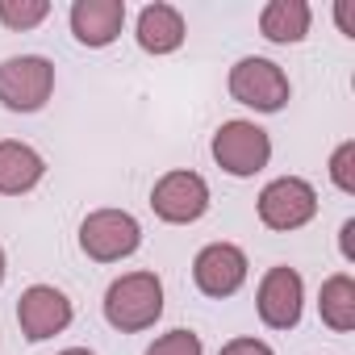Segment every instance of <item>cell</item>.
I'll use <instances>...</instances> for the list:
<instances>
[{
	"mask_svg": "<svg viewBox=\"0 0 355 355\" xmlns=\"http://www.w3.org/2000/svg\"><path fill=\"white\" fill-rule=\"evenodd\" d=\"M105 322L121 334H142L163 318V280L155 272H125L105 288Z\"/></svg>",
	"mask_w": 355,
	"mask_h": 355,
	"instance_id": "6da1fadb",
	"label": "cell"
},
{
	"mask_svg": "<svg viewBox=\"0 0 355 355\" xmlns=\"http://www.w3.org/2000/svg\"><path fill=\"white\" fill-rule=\"evenodd\" d=\"M209 150H214V163L226 175H234V180H251V175H259L272 163V138H268V130L255 125V121H243V117L222 121L218 134H214V142H209Z\"/></svg>",
	"mask_w": 355,
	"mask_h": 355,
	"instance_id": "7a4b0ae2",
	"label": "cell"
},
{
	"mask_svg": "<svg viewBox=\"0 0 355 355\" xmlns=\"http://www.w3.org/2000/svg\"><path fill=\"white\" fill-rule=\"evenodd\" d=\"M255 209H259V222L268 230L293 234L318 218V189L309 180H301V175H276V180L263 184Z\"/></svg>",
	"mask_w": 355,
	"mask_h": 355,
	"instance_id": "3957f363",
	"label": "cell"
},
{
	"mask_svg": "<svg viewBox=\"0 0 355 355\" xmlns=\"http://www.w3.org/2000/svg\"><path fill=\"white\" fill-rule=\"evenodd\" d=\"M226 88H230V96H234L239 105H247V109H255V113H280V109L288 105V96H293V84H288L284 67L272 63V59H263V55L239 59V63L230 67Z\"/></svg>",
	"mask_w": 355,
	"mask_h": 355,
	"instance_id": "277c9868",
	"label": "cell"
},
{
	"mask_svg": "<svg viewBox=\"0 0 355 355\" xmlns=\"http://www.w3.org/2000/svg\"><path fill=\"white\" fill-rule=\"evenodd\" d=\"M142 247V226L125 209H92L80 222V251L92 263H121Z\"/></svg>",
	"mask_w": 355,
	"mask_h": 355,
	"instance_id": "5b68a950",
	"label": "cell"
},
{
	"mask_svg": "<svg viewBox=\"0 0 355 355\" xmlns=\"http://www.w3.org/2000/svg\"><path fill=\"white\" fill-rule=\"evenodd\" d=\"M150 209L159 222L167 226H193L209 214V184L201 171H189V167H175V171H163L155 189H150Z\"/></svg>",
	"mask_w": 355,
	"mask_h": 355,
	"instance_id": "8992f818",
	"label": "cell"
},
{
	"mask_svg": "<svg viewBox=\"0 0 355 355\" xmlns=\"http://www.w3.org/2000/svg\"><path fill=\"white\" fill-rule=\"evenodd\" d=\"M55 92V63L42 55H9L0 63V105L9 113H38Z\"/></svg>",
	"mask_w": 355,
	"mask_h": 355,
	"instance_id": "52a82bcc",
	"label": "cell"
},
{
	"mask_svg": "<svg viewBox=\"0 0 355 355\" xmlns=\"http://www.w3.org/2000/svg\"><path fill=\"white\" fill-rule=\"evenodd\" d=\"M255 309H259V322L268 330H293L305 313V280L297 268L288 263H276L263 272L259 288H255Z\"/></svg>",
	"mask_w": 355,
	"mask_h": 355,
	"instance_id": "ba28073f",
	"label": "cell"
},
{
	"mask_svg": "<svg viewBox=\"0 0 355 355\" xmlns=\"http://www.w3.org/2000/svg\"><path fill=\"white\" fill-rule=\"evenodd\" d=\"M247 272H251V263L239 243H205L193 259V284L214 301L234 297L247 284Z\"/></svg>",
	"mask_w": 355,
	"mask_h": 355,
	"instance_id": "9c48e42d",
	"label": "cell"
},
{
	"mask_svg": "<svg viewBox=\"0 0 355 355\" xmlns=\"http://www.w3.org/2000/svg\"><path fill=\"white\" fill-rule=\"evenodd\" d=\"M71 318H76V309H71L67 293L55 284H30L17 297V326L30 343H46V338L63 334L71 326Z\"/></svg>",
	"mask_w": 355,
	"mask_h": 355,
	"instance_id": "30bf717a",
	"label": "cell"
},
{
	"mask_svg": "<svg viewBox=\"0 0 355 355\" xmlns=\"http://www.w3.org/2000/svg\"><path fill=\"white\" fill-rule=\"evenodd\" d=\"M125 30V0H76L71 5V34L88 51H105Z\"/></svg>",
	"mask_w": 355,
	"mask_h": 355,
	"instance_id": "8fae6325",
	"label": "cell"
},
{
	"mask_svg": "<svg viewBox=\"0 0 355 355\" xmlns=\"http://www.w3.org/2000/svg\"><path fill=\"white\" fill-rule=\"evenodd\" d=\"M134 38H138V46L146 51V55H175L184 46V38H189V26H184V13L175 9V5H167V0H155V5H146L142 13H138V26H134Z\"/></svg>",
	"mask_w": 355,
	"mask_h": 355,
	"instance_id": "7c38bea8",
	"label": "cell"
},
{
	"mask_svg": "<svg viewBox=\"0 0 355 355\" xmlns=\"http://www.w3.org/2000/svg\"><path fill=\"white\" fill-rule=\"evenodd\" d=\"M46 159L21 142V138H0V197H26L42 184Z\"/></svg>",
	"mask_w": 355,
	"mask_h": 355,
	"instance_id": "4fadbf2b",
	"label": "cell"
},
{
	"mask_svg": "<svg viewBox=\"0 0 355 355\" xmlns=\"http://www.w3.org/2000/svg\"><path fill=\"white\" fill-rule=\"evenodd\" d=\"M313 26V9L305 0H268L259 9V34L276 46H297L309 38Z\"/></svg>",
	"mask_w": 355,
	"mask_h": 355,
	"instance_id": "5bb4252c",
	"label": "cell"
},
{
	"mask_svg": "<svg viewBox=\"0 0 355 355\" xmlns=\"http://www.w3.org/2000/svg\"><path fill=\"white\" fill-rule=\"evenodd\" d=\"M318 313L334 334H351L355 330V276L351 272H334L322 280L318 288Z\"/></svg>",
	"mask_w": 355,
	"mask_h": 355,
	"instance_id": "9a60e30c",
	"label": "cell"
},
{
	"mask_svg": "<svg viewBox=\"0 0 355 355\" xmlns=\"http://www.w3.org/2000/svg\"><path fill=\"white\" fill-rule=\"evenodd\" d=\"M51 17V0H0V26L5 30H34Z\"/></svg>",
	"mask_w": 355,
	"mask_h": 355,
	"instance_id": "2e32d148",
	"label": "cell"
},
{
	"mask_svg": "<svg viewBox=\"0 0 355 355\" xmlns=\"http://www.w3.org/2000/svg\"><path fill=\"white\" fill-rule=\"evenodd\" d=\"M146 355H205V343H201V334H197V330L175 326V330L159 334V338L146 347Z\"/></svg>",
	"mask_w": 355,
	"mask_h": 355,
	"instance_id": "e0dca14e",
	"label": "cell"
},
{
	"mask_svg": "<svg viewBox=\"0 0 355 355\" xmlns=\"http://www.w3.org/2000/svg\"><path fill=\"white\" fill-rule=\"evenodd\" d=\"M330 180H334L338 193L355 197V138H347V142L334 146V155H330Z\"/></svg>",
	"mask_w": 355,
	"mask_h": 355,
	"instance_id": "ac0fdd59",
	"label": "cell"
},
{
	"mask_svg": "<svg viewBox=\"0 0 355 355\" xmlns=\"http://www.w3.org/2000/svg\"><path fill=\"white\" fill-rule=\"evenodd\" d=\"M218 355H276L263 338H251V334H243V338H230V343H222V351Z\"/></svg>",
	"mask_w": 355,
	"mask_h": 355,
	"instance_id": "d6986e66",
	"label": "cell"
},
{
	"mask_svg": "<svg viewBox=\"0 0 355 355\" xmlns=\"http://www.w3.org/2000/svg\"><path fill=\"white\" fill-rule=\"evenodd\" d=\"M351 234H355V218H347V222H343V230H338V251H343V259H347V263H355V247H351Z\"/></svg>",
	"mask_w": 355,
	"mask_h": 355,
	"instance_id": "ffe728a7",
	"label": "cell"
},
{
	"mask_svg": "<svg viewBox=\"0 0 355 355\" xmlns=\"http://www.w3.org/2000/svg\"><path fill=\"white\" fill-rule=\"evenodd\" d=\"M334 21H338V30H343L347 38H355V21H351V0H338V5H334Z\"/></svg>",
	"mask_w": 355,
	"mask_h": 355,
	"instance_id": "44dd1931",
	"label": "cell"
},
{
	"mask_svg": "<svg viewBox=\"0 0 355 355\" xmlns=\"http://www.w3.org/2000/svg\"><path fill=\"white\" fill-rule=\"evenodd\" d=\"M59 355H96V351H88V347H67V351H59Z\"/></svg>",
	"mask_w": 355,
	"mask_h": 355,
	"instance_id": "7402d4cb",
	"label": "cell"
},
{
	"mask_svg": "<svg viewBox=\"0 0 355 355\" xmlns=\"http://www.w3.org/2000/svg\"><path fill=\"white\" fill-rule=\"evenodd\" d=\"M5 272H9V263H5V247H0V284H5Z\"/></svg>",
	"mask_w": 355,
	"mask_h": 355,
	"instance_id": "603a6c76",
	"label": "cell"
}]
</instances>
